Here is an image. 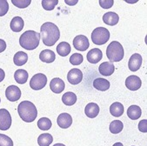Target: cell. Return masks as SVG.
I'll use <instances>...</instances> for the list:
<instances>
[{
    "mask_svg": "<svg viewBox=\"0 0 147 146\" xmlns=\"http://www.w3.org/2000/svg\"><path fill=\"white\" fill-rule=\"evenodd\" d=\"M40 38L46 46L54 45L60 38V32L58 27L51 22H46L40 28Z\"/></svg>",
    "mask_w": 147,
    "mask_h": 146,
    "instance_id": "cell-1",
    "label": "cell"
},
{
    "mask_svg": "<svg viewBox=\"0 0 147 146\" xmlns=\"http://www.w3.org/2000/svg\"><path fill=\"white\" fill-rule=\"evenodd\" d=\"M18 112L21 119L26 123L33 122L38 116L36 106L30 101H23L18 106Z\"/></svg>",
    "mask_w": 147,
    "mask_h": 146,
    "instance_id": "cell-2",
    "label": "cell"
},
{
    "mask_svg": "<svg viewBox=\"0 0 147 146\" xmlns=\"http://www.w3.org/2000/svg\"><path fill=\"white\" fill-rule=\"evenodd\" d=\"M40 34L35 31H26L19 38V44L22 48L28 50H35L39 45Z\"/></svg>",
    "mask_w": 147,
    "mask_h": 146,
    "instance_id": "cell-3",
    "label": "cell"
},
{
    "mask_svg": "<svg viewBox=\"0 0 147 146\" xmlns=\"http://www.w3.org/2000/svg\"><path fill=\"white\" fill-rule=\"evenodd\" d=\"M125 55L122 44L117 41H112L106 49V56L111 62H119Z\"/></svg>",
    "mask_w": 147,
    "mask_h": 146,
    "instance_id": "cell-4",
    "label": "cell"
},
{
    "mask_svg": "<svg viewBox=\"0 0 147 146\" xmlns=\"http://www.w3.org/2000/svg\"><path fill=\"white\" fill-rule=\"evenodd\" d=\"M110 38V32L105 27H98L92 33V40L97 45L105 44Z\"/></svg>",
    "mask_w": 147,
    "mask_h": 146,
    "instance_id": "cell-5",
    "label": "cell"
},
{
    "mask_svg": "<svg viewBox=\"0 0 147 146\" xmlns=\"http://www.w3.org/2000/svg\"><path fill=\"white\" fill-rule=\"evenodd\" d=\"M47 83V77L43 73H38L35 74L31 81H30V86L31 88L34 91H39L45 88Z\"/></svg>",
    "mask_w": 147,
    "mask_h": 146,
    "instance_id": "cell-6",
    "label": "cell"
},
{
    "mask_svg": "<svg viewBox=\"0 0 147 146\" xmlns=\"http://www.w3.org/2000/svg\"><path fill=\"white\" fill-rule=\"evenodd\" d=\"M11 125V116L6 109H0V130L7 131Z\"/></svg>",
    "mask_w": 147,
    "mask_h": 146,
    "instance_id": "cell-7",
    "label": "cell"
},
{
    "mask_svg": "<svg viewBox=\"0 0 147 146\" xmlns=\"http://www.w3.org/2000/svg\"><path fill=\"white\" fill-rule=\"evenodd\" d=\"M73 46L77 50L85 51L90 46L89 40H88L86 36L84 35L76 36L73 39Z\"/></svg>",
    "mask_w": 147,
    "mask_h": 146,
    "instance_id": "cell-8",
    "label": "cell"
},
{
    "mask_svg": "<svg viewBox=\"0 0 147 146\" xmlns=\"http://www.w3.org/2000/svg\"><path fill=\"white\" fill-rule=\"evenodd\" d=\"M5 97L11 102H16L21 98V91L16 85H10L5 90Z\"/></svg>",
    "mask_w": 147,
    "mask_h": 146,
    "instance_id": "cell-9",
    "label": "cell"
},
{
    "mask_svg": "<svg viewBox=\"0 0 147 146\" xmlns=\"http://www.w3.org/2000/svg\"><path fill=\"white\" fill-rule=\"evenodd\" d=\"M142 62H143V58L140 54H138V53L133 54L129 59V63H128L129 70L131 71H138L142 65Z\"/></svg>",
    "mask_w": 147,
    "mask_h": 146,
    "instance_id": "cell-10",
    "label": "cell"
},
{
    "mask_svg": "<svg viewBox=\"0 0 147 146\" xmlns=\"http://www.w3.org/2000/svg\"><path fill=\"white\" fill-rule=\"evenodd\" d=\"M141 84H142L141 79L135 75L129 76L125 80V86L130 91L132 92L138 91L141 87Z\"/></svg>",
    "mask_w": 147,
    "mask_h": 146,
    "instance_id": "cell-11",
    "label": "cell"
},
{
    "mask_svg": "<svg viewBox=\"0 0 147 146\" xmlns=\"http://www.w3.org/2000/svg\"><path fill=\"white\" fill-rule=\"evenodd\" d=\"M83 79V73L79 69H72L67 74V80L71 84H78Z\"/></svg>",
    "mask_w": 147,
    "mask_h": 146,
    "instance_id": "cell-12",
    "label": "cell"
},
{
    "mask_svg": "<svg viewBox=\"0 0 147 146\" xmlns=\"http://www.w3.org/2000/svg\"><path fill=\"white\" fill-rule=\"evenodd\" d=\"M87 61L91 63V64H98L103 57V53L102 50L98 49V48H94L92 50H90L87 53Z\"/></svg>",
    "mask_w": 147,
    "mask_h": 146,
    "instance_id": "cell-13",
    "label": "cell"
},
{
    "mask_svg": "<svg viewBox=\"0 0 147 146\" xmlns=\"http://www.w3.org/2000/svg\"><path fill=\"white\" fill-rule=\"evenodd\" d=\"M57 124L62 129H67L72 124V118L68 113H62L57 119Z\"/></svg>",
    "mask_w": 147,
    "mask_h": 146,
    "instance_id": "cell-14",
    "label": "cell"
},
{
    "mask_svg": "<svg viewBox=\"0 0 147 146\" xmlns=\"http://www.w3.org/2000/svg\"><path fill=\"white\" fill-rule=\"evenodd\" d=\"M65 87V82L61 78H59V77L53 78L51 81V83H50V88H51V90L54 93H57V94H59L62 92H64Z\"/></svg>",
    "mask_w": 147,
    "mask_h": 146,
    "instance_id": "cell-15",
    "label": "cell"
},
{
    "mask_svg": "<svg viewBox=\"0 0 147 146\" xmlns=\"http://www.w3.org/2000/svg\"><path fill=\"white\" fill-rule=\"evenodd\" d=\"M114 71H115V66L111 62H104L98 67L99 73L105 77H108V76L112 75L114 73Z\"/></svg>",
    "mask_w": 147,
    "mask_h": 146,
    "instance_id": "cell-16",
    "label": "cell"
},
{
    "mask_svg": "<svg viewBox=\"0 0 147 146\" xmlns=\"http://www.w3.org/2000/svg\"><path fill=\"white\" fill-rule=\"evenodd\" d=\"M85 115L90 118H94L99 113V106L95 103H90L85 106Z\"/></svg>",
    "mask_w": 147,
    "mask_h": 146,
    "instance_id": "cell-17",
    "label": "cell"
},
{
    "mask_svg": "<svg viewBox=\"0 0 147 146\" xmlns=\"http://www.w3.org/2000/svg\"><path fill=\"white\" fill-rule=\"evenodd\" d=\"M93 87L99 92H105L110 88V82L105 78L98 77L93 81Z\"/></svg>",
    "mask_w": 147,
    "mask_h": 146,
    "instance_id": "cell-18",
    "label": "cell"
},
{
    "mask_svg": "<svg viewBox=\"0 0 147 146\" xmlns=\"http://www.w3.org/2000/svg\"><path fill=\"white\" fill-rule=\"evenodd\" d=\"M119 15H117V13H115V12H112V11L107 12V13H105L103 16L104 23L108 24V25H110V26L116 25L117 23H119Z\"/></svg>",
    "mask_w": 147,
    "mask_h": 146,
    "instance_id": "cell-19",
    "label": "cell"
},
{
    "mask_svg": "<svg viewBox=\"0 0 147 146\" xmlns=\"http://www.w3.org/2000/svg\"><path fill=\"white\" fill-rule=\"evenodd\" d=\"M55 58H56V55L51 50H44L39 54V59L42 62L47 64L52 63L55 60Z\"/></svg>",
    "mask_w": 147,
    "mask_h": 146,
    "instance_id": "cell-20",
    "label": "cell"
},
{
    "mask_svg": "<svg viewBox=\"0 0 147 146\" xmlns=\"http://www.w3.org/2000/svg\"><path fill=\"white\" fill-rule=\"evenodd\" d=\"M24 22L21 17H14L11 21V29L14 32H19L23 30Z\"/></svg>",
    "mask_w": 147,
    "mask_h": 146,
    "instance_id": "cell-21",
    "label": "cell"
},
{
    "mask_svg": "<svg viewBox=\"0 0 147 146\" xmlns=\"http://www.w3.org/2000/svg\"><path fill=\"white\" fill-rule=\"evenodd\" d=\"M127 115L130 119L137 120L141 116L142 110H141L140 107L138 105H131L127 110Z\"/></svg>",
    "mask_w": 147,
    "mask_h": 146,
    "instance_id": "cell-22",
    "label": "cell"
},
{
    "mask_svg": "<svg viewBox=\"0 0 147 146\" xmlns=\"http://www.w3.org/2000/svg\"><path fill=\"white\" fill-rule=\"evenodd\" d=\"M110 112L113 116L119 118V116H121L124 113V106L119 102H115L111 105Z\"/></svg>",
    "mask_w": 147,
    "mask_h": 146,
    "instance_id": "cell-23",
    "label": "cell"
},
{
    "mask_svg": "<svg viewBox=\"0 0 147 146\" xmlns=\"http://www.w3.org/2000/svg\"><path fill=\"white\" fill-rule=\"evenodd\" d=\"M28 61V55L24 51H18L13 57V62L18 66H22Z\"/></svg>",
    "mask_w": 147,
    "mask_h": 146,
    "instance_id": "cell-24",
    "label": "cell"
},
{
    "mask_svg": "<svg viewBox=\"0 0 147 146\" xmlns=\"http://www.w3.org/2000/svg\"><path fill=\"white\" fill-rule=\"evenodd\" d=\"M14 78L18 83L24 84L28 80V72L24 70H18L14 73Z\"/></svg>",
    "mask_w": 147,
    "mask_h": 146,
    "instance_id": "cell-25",
    "label": "cell"
},
{
    "mask_svg": "<svg viewBox=\"0 0 147 146\" xmlns=\"http://www.w3.org/2000/svg\"><path fill=\"white\" fill-rule=\"evenodd\" d=\"M53 141V137L49 133H43L38 136V143L39 146H50Z\"/></svg>",
    "mask_w": 147,
    "mask_h": 146,
    "instance_id": "cell-26",
    "label": "cell"
},
{
    "mask_svg": "<svg viewBox=\"0 0 147 146\" xmlns=\"http://www.w3.org/2000/svg\"><path fill=\"white\" fill-rule=\"evenodd\" d=\"M57 51L58 54H59V56L66 57L71 52V45L66 42L59 43V44L57 46Z\"/></svg>",
    "mask_w": 147,
    "mask_h": 146,
    "instance_id": "cell-27",
    "label": "cell"
},
{
    "mask_svg": "<svg viewBox=\"0 0 147 146\" xmlns=\"http://www.w3.org/2000/svg\"><path fill=\"white\" fill-rule=\"evenodd\" d=\"M62 101L65 105H68V106L73 105L77 102V96L73 92H66L63 95Z\"/></svg>",
    "mask_w": 147,
    "mask_h": 146,
    "instance_id": "cell-28",
    "label": "cell"
},
{
    "mask_svg": "<svg viewBox=\"0 0 147 146\" xmlns=\"http://www.w3.org/2000/svg\"><path fill=\"white\" fill-rule=\"evenodd\" d=\"M124 128V124L120 120H114L110 124V131L112 134H119L122 131Z\"/></svg>",
    "mask_w": 147,
    "mask_h": 146,
    "instance_id": "cell-29",
    "label": "cell"
},
{
    "mask_svg": "<svg viewBox=\"0 0 147 146\" xmlns=\"http://www.w3.org/2000/svg\"><path fill=\"white\" fill-rule=\"evenodd\" d=\"M51 121L47 118H42L38 122V126L41 131H48L51 129Z\"/></svg>",
    "mask_w": 147,
    "mask_h": 146,
    "instance_id": "cell-30",
    "label": "cell"
},
{
    "mask_svg": "<svg viewBox=\"0 0 147 146\" xmlns=\"http://www.w3.org/2000/svg\"><path fill=\"white\" fill-rule=\"evenodd\" d=\"M57 4V0H43L42 1V6L46 11H52Z\"/></svg>",
    "mask_w": 147,
    "mask_h": 146,
    "instance_id": "cell-31",
    "label": "cell"
},
{
    "mask_svg": "<svg viewBox=\"0 0 147 146\" xmlns=\"http://www.w3.org/2000/svg\"><path fill=\"white\" fill-rule=\"evenodd\" d=\"M12 5L20 9H24L31 5V0H11Z\"/></svg>",
    "mask_w": 147,
    "mask_h": 146,
    "instance_id": "cell-32",
    "label": "cell"
},
{
    "mask_svg": "<svg viewBox=\"0 0 147 146\" xmlns=\"http://www.w3.org/2000/svg\"><path fill=\"white\" fill-rule=\"evenodd\" d=\"M83 60H84V57L79 53H74L70 57V63L73 65H78L82 64Z\"/></svg>",
    "mask_w": 147,
    "mask_h": 146,
    "instance_id": "cell-33",
    "label": "cell"
},
{
    "mask_svg": "<svg viewBox=\"0 0 147 146\" xmlns=\"http://www.w3.org/2000/svg\"><path fill=\"white\" fill-rule=\"evenodd\" d=\"M0 146H13V141L5 134H0Z\"/></svg>",
    "mask_w": 147,
    "mask_h": 146,
    "instance_id": "cell-34",
    "label": "cell"
},
{
    "mask_svg": "<svg viewBox=\"0 0 147 146\" xmlns=\"http://www.w3.org/2000/svg\"><path fill=\"white\" fill-rule=\"evenodd\" d=\"M9 11V4L5 0H0V17L5 16Z\"/></svg>",
    "mask_w": 147,
    "mask_h": 146,
    "instance_id": "cell-35",
    "label": "cell"
},
{
    "mask_svg": "<svg viewBox=\"0 0 147 146\" xmlns=\"http://www.w3.org/2000/svg\"><path fill=\"white\" fill-rule=\"evenodd\" d=\"M113 4V0H100L99 1V5L103 9H110L112 7Z\"/></svg>",
    "mask_w": 147,
    "mask_h": 146,
    "instance_id": "cell-36",
    "label": "cell"
},
{
    "mask_svg": "<svg viewBox=\"0 0 147 146\" xmlns=\"http://www.w3.org/2000/svg\"><path fill=\"white\" fill-rule=\"evenodd\" d=\"M138 130L141 132H147V120L146 119H143L139 122L138 124Z\"/></svg>",
    "mask_w": 147,
    "mask_h": 146,
    "instance_id": "cell-37",
    "label": "cell"
},
{
    "mask_svg": "<svg viewBox=\"0 0 147 146\" xmlns=\"http://www.w3.org/2000/svg\"><path fill=\"white\" fill-rule=\"evenodd\" d=\"M6 49V43L5 40L0 39V53L3 52Z\"/></svg>",
    "mask_w": 147,
    "mask_h": 146,
    "instance_id": "cell-38",
    "label": "cell"
},
{
    "mask_svg": "<svg viewBox=\"0 0 147 146\" xmlns=\"http://www.w3.org/2000/svg\"><path fill=\"white\" fill-rule=\"evenodd\" d=\"M65 2L68 5H75L78 4V0H74V1H72V0H65Z\"/></svg>",
    "mask_w": 147,
    "mask_h": 146,
    "instance_id": "cell-39",
    "label": "cell"
},
{
    "mask_svg": "<svg viewBox=\"0 0 147 146\" xmlns=\"http://www.w3.org/2000/svg\"><path fill=\"white\" fill-rule=\"evenodd\" d=\"M5 71H4L2 69H0V83H1V82L5 79Z\"/></svg>",
    "mask_w": 147,
    "mask_h": 146,
    "instance_id": "cell-40",
    "label": "cell"
},
{
    "mask_svg": "<svg viewBox=\"0 0 147 146\" xmlns=\"http://www.w3.org/2000/svg\"><path fill=\"white\" fill-rule=\"evenodd\" d=\"M113 146H124V145H123V143H122L117 142V143H114V144H113Z\"/></svg>",
    "mask_w": 147,
    "mask_h": 146,
    "instance_id": "cell-41",
    "label": "cell"
},
{
    "mask_svg": "<svg viewBox=\"0 0 147 146\" xmlns=\"http://www.w3.org/2000/svg\"><path fill=\"white\" fill-rule=\"evenodd\" d=\"M53 146H65V145L63 144V143H56V144H54Z\"/></svg>",
    "mask_w": 147,
    "mask_h": 146,
    "instance_id": "cell-42",
    "label": "cell"
},
{
    "mask_svg": "<svg viewBox=\"0 0 147 146\" xmlns=\"http://www.w3.org/2000/svg\"><path fill=\"white\" fill-rule=\"evenodd\" d=\"M127 3H137L138 1H137V0H136V1H126Z\"/></svg>",
    "mask_w": 147,
    "mask_h": 146,
    "instance_id": "cell-43",
    "label": "cell"
},
{
    "mask_svg": "<svg viewBox=\"0 0 147 146\" xmlns=\"http://www.w3.org/2000/svg\"><path fill=\"white\" fill-rule=\"evenodd\" d=\"M0 102H1V98H0Z\"/></svg>",
    "mask_w": 147,
    "mask_h": 146,
    "instance_id": "cell-44",
    "label": "cell"
}]
</instances>
